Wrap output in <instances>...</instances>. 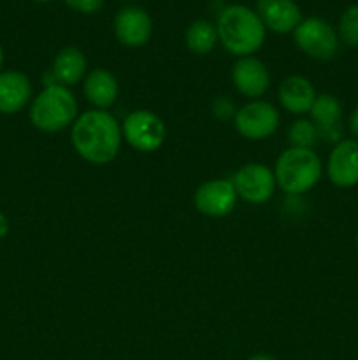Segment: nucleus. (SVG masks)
<instances>
[{
	"label": "nucleus",
	"instance_id": "obj_7",
	"mask_svg": "<svg viewBox=\"0 0 358 360\" xmlns=\"http://www.w3.org/2000/svg\"><path fill=\"white\" fill-rule=\"evenodd\" d=\"M279 111L270 102L249 101L237 109L234 125L242 137L249 141H262L272 136L279 127Z\"/></svg>",
	"mask_w": 358,
	"mask_h": 360
},
{
	"label": "nucleus",
	"instance_id": "obj_15",
	"mask_svg": "<svg viewBox=\"0 0 358 360\" xmlns=\"http://www.w3.org/2000/svg\"><path fill=\"white\" fill-rule=\"evenodd\" d=\"M32 83L23 72H0V115H16L32 101Z\"/></svg>",
	"mask_w": 358,
	"mask_h": 360
},
{
	"label": "nucleus",
	"instance_id": "obj_26",
	"mask_svg": "<svg viewBox=\"0 0 358 360\" xmlns=\"http://www.w3.org/2000/svg\"><path fill=\"white\" fill-rule=\"evenodd\" d=\"M248 360H277V359L272 357V355H269V354H255V355H251Z\"/></svg>",
	"mask_w": 358,
	"mask_h": 360
},
{
	"label": "nucleus",
	"instance_id": "obj_22",
	"mask_svg": "<svg viewBox=\"0 0 358 360\" xmlns=\"http://www.w3.org/2000/svg\"><path fill=\"white\" fill-rule=\"evenodd\" d=\"M235 112H237V109H235L234 102H232L228 97H218L216 101H214L213 115L216 116L218 120H221V122H228V120H234Z\"/></svg>",
	"mask_w": 358,
	"mask_h": 360
},
{
	"label": "nucleus",
	"instance_id": "obj_30",
	"mask_svg": "<svg viewBox=\"0 0 358 360\" xmlns=\"http://www.w3.org/2000/svg\"><path fill=\"white\" fill-rule=\"evenodd\" d=\"M357 245H358V236H357Z\"/></svg>",
	"mask_w": 358,
	"mask_h": 360
},
{
	"label": "nucleus",
	"instance_id": "obj_20",
	"mask_svg": "<svg viewBox=\"0 0 358 360\" xmlns=\"http://www.w3.org/2000/svg\"><path fill=\"white\" fill-rule=\"evenodd\" d=\"M319 136L314 123L307 118H300L288 130V143L290 148H300V150H312L318 143Z\"/></svg>",
	"mask_w": 358,
	"mask_h": 360
},
{
	"label": "nucleus",
	"instance_id": "obj_11",
	"mask_svg": "<svg viewBox=\"0 0 358 360\" xmlns=\"http://www.w3.org/2000/svg\"><path fill=\"white\" fill-rule=\"evenodd\" d=\"M329 179L339 188H353L358 185V141L343 139L333 144L326 162Z\"/></svg>",
	"mask_w": 358,
	"mask_h": 360
},
{
	"label": "nucleus",
	"instance_id": "obj_27",
	"mask_svg": "<svg viewBox=\"0 0 358 360\" xmlns=\"http://www.w3.org/2000/svg\"><path fill=\"white\" fill-rule=\"evenodd\" d=\"M2 65H4V49L2 46H0V69H2Z\"/></svg>",
	"mask_w": 358,
	"mask_h": 360
},
{
	"label": "nucleus",
	"instance_id": "obj_23",
	"mask_svg": "<svg viewBox=\"0 0 358 360\" xmlns=\"http://www.w3.org/2000/svg\"><path fill=\"white\" fill-rule=\"evenodd\" d=\"M72 11L81 14H95L104 7L105 0H63Z\"/></svg>",
	"mask_w": 358,
	"mask_h": 360
},
{
	"label": "nucleus",
	"instance_id": "obj_29",
	"mask_svg": "<svg viewBox=\"0 0 358 360\" xmlns=\"http://www.w3.org/2000/svg\"><path fill=\"white\" fill-rule=\"evenodd\" d=\"M123 2H133V0H123Z\"/></svg>",
	"mask_w": 358,
	"mask_h": 360
},
{
	"label": "nucleus",
	"instance_id": "obj_14",
	"mask_svg": "<svg viewBox=\"0 0 358 360\" xmlns=\"http://www.w3.org/2000/svg\"><path fill=\"white\" fill-rule=\"evenodd\" d=\"M256 14L265 30L281 35L293 32L304 20L295 0H256Z\"/></svg>",
	"mask_w": 358,
	"mask_h": 360
},
{
	"label": "nucleus",
	"instance_id": "obj_25",
	"mask_svg": "<svg viewBox=\"0 0 358 360\" xmlns=\"http://www.w3.org/2000/svg\"><path fill=\"white\" fill-rule=\"evenodd\" d=\"M7 232H9V220H7L6 214L0 211V239L6 238Z\"/></svg>",
	"mask_w": 358,
	"mask_h": 360
},
{
	"label": "nucleus",
	"instance_id": "obj_10",
	"mask_svg": "<svg viewBox=\"0 0 358 360\" xmlns=\"http://www.w3.org/2000/svg\"><path fill=\"white\" fill-rule=\"evenodd\" d=\"M153 34L151 16L139 6H125L114 16V35L126 48H140L147 44Z\"/></svg>",
	"mask_w": 358,
	"mask_h": 360
},
{
	"label": "nucleus",
	"instance_id": "obj_21",
	"mask_svg": "<svg viewBox=\"0 0 358 360\" xmlns=\"http://www.w3.org/2000/svg\"><path fill=\"white\" fill-rule=\"evenodd\" d=\"M339 41L350 48H358V4L346 7L339 18V27H337Z\"/></svg>",
	"mask_w": 358,
	"mask_h": 360
},
{
	"label": "nucleus",
	"instance_id": "obj_4",
	"mask_svg": "<svg viewBox=\"0 0 358 360\" xmlns=\"http://www.w3.org/2000/svg\"><path fill=\"white\" fill-rule=\"evenodd\" d=\"M77 116L76 97L62 84L46 86L30 105L32 125L46 134L62 132L67 127H72Z\"/></svg>",
	"mask_w": 358,
	"mask_h": 360
},
{
	"label": "nucleus",
	"instance_id": "obj_24",
	"mask_svg": "<svg viewBox=\"0 0 358 360\" xmlns=\"http://www.w3.org/2000/svg\"><path fill=\"white\" fill-rule=\"evenodd\" d=\"M347 125H350V132L353 134L354 139L358 141V105L351 111L350 120H347Z\"/></svg>",
	"mask_w": 358,
	"mask_h": 360
},
{
	"label": "nucleus",
	"instance_id": "obj_17",
	"mask_svg": "<svg viewBox=\"0 0 358 360\" xmlns=\"http://www.w3.org/2000/svg\"><path fill=\"white\" fill-rule=\"evenodd\" d=\"M83 91L86 101L91 105H95V109H104V111H107L118 101L119 84L114 74L109 72V70L93 69L84 77Z\"/></svg>",
	"mask_w": 358,
	"mask_h": 360
},
{
	"label": "nucleus",
	"instance_id": "obj_9",
	"mask_svg": "<svg viewBox=\"0 0 358 360\" xmlns=\"http://www.w3.org/2000/svg\"><path fill=\"white\" fill-rule=\"evenodd\" d=\"M237 199L234 183L228 179H209L197 188L193 204L199 213L211 218H221L235 210Z\"/></svg>",
	"mask_w": 358,
	"mask_h": 360
},
{
	"label": "nucleus",
	"instance_id": "obj_18",
	"mask_svg": "<svg viewBox=\"0 0 358 360\" xmlns=\"http://www.w3.org/2000/svg\"><path fill=\"white\" fill-rule=\"evenodd\" d=\"M86 56L79 48L74 46H67V48L60 49L56 53L55 60H53L51 74L55 77L56 84L62 86H74L79 83L86 74Z\"/></svg>",
	"mask_w": 358,
	"mask_h": 360
},
{
	"label": "nucleus",
	"instance_id": "obj_12",
	"mask_svg": "<svg viewBox=\"0 0 358 360\" xmlns=\"http://www.w3.org/2000/svg\"><path fill=\"white\" fill-rule=\"evenodd\" d=\"M232 83L239 94L256 101L269 90L270 74L262 60L242 56L232 65Z\"/></svg>",
	"mask_w": 358,
	"mask_h": 360
},
{
	"label": "nucleus",
	"instance_id": "obj_19",
	"mask_svg": "<svg viewBox=\"0 0 358 360\" xmlns=\"http://www.w3.org/2000/svg\"><path fill=\"white\" fill-rule=\"evenodd\" d=\"M186 48L193 53V55H207L214 49V46L218 44V30L216 25H213L207 20H197L193 23H190V27L186 28L185 34Z\"/></svg>",
	"mask_w": 358,
	"mask_h": 360
},
{
	"label": "nucleus",
	"instance_id": "obj_6",
	"mask_svg": "<svg viewBox=\"0 0 358 360\" xmlns=\"http://www.w3.org/2000/svg\"><path fill=\"white\" fill-rule=\"evenodd\" d=\"M123 139L140 153L160 150L167 137L164 120L147 109H137L125 118L121 125Z\"/></svg>",
	"mask_w": 358,
	"mask_h": 360
},
{
	"label": "nucleus",
	"instance_id": "obj_1",
	"mask_svg": "<svg viewBox=\"0 0 358 360\" xmlns=\"http://www.w3.org/2000/svg\"><path fill=\"white\" fill-rule=\"evenodd\" d=\"M74 150L83 160L95 165L109 164L121 148L123 134L118 120L104 109L81 112L70 129Z\"/></svg>",
	"mask_w": 358,
	"mask_h": 360
},
{
	"label": "nucleus",
	"instance_id": "obj_13",
	"mask_svg": "<svg viewBox=\"0 0 358 360\" xmlns=\"http://www.w3.org/2000/svg\"><path fill=\"white\" fill-rule=\"evenodd\" d=\"M309 115L318 130L319 139L332 144L343 141V105H340L339 98L330 94L316 95V101Z\"/></svg>",
	"mask_w": 358,
	"mask_h": 360
},
{
	"label": "nucleus",
	"instance_id": "obj_2",
	"mask_svg": "<svg viewBox=\"0 0 358 360\" xmlns=\"http://www.w3.org/2000/svg\"><path fill=\"white\" fill-rule=\"evenodd\" d=\"M218 39L230 55L253 56L265 42V27L256 11L242 4H232L220 13L216 21Z\"/></svg>",
	"mask_w": 358,
	"mask_h": 360
},
{
	"label": "nucleus",
	"instance_id": "obj_5",
	"mask_svg": "<svg viewBox=\"0 0 358 360\" xmlns=\"http://www.w3.org/2000/svg\"><path fill=\"white\" fill-rule=\"evenodd\" d=\"M295 44L309 58L332 60L339 49V35L330 23L316 16L304 18L293 30Z\"/></svg>",
	"mask_w": 358,
	"mask_h": 360
},
{
	"label": "nucleus",
	"instance_id": "obj_3",
	"mask_svg": "<svg viewBox=\"0 0 358 360\" xmlns=\"http://www.w3.org/2000/svg\"><path fill=\"white\" fill-rule=\"evenodd\" d=\"M323 165L314 150L288 148L277 157L274 176L276 183L288 195H302L318 185Z\"/></svg>",
	"mask_w": 358,
	"mask_h": 360
},
{
	"label": "nucleus",
	"instance_id": "obj_8",
	"mask_svg": "<svg viewBox=\"0 0 358 360\" xmlns=\"http://www.w3.org/2000/svg\"><path fill=\"white\" fill-rule=\"evenodd\" d=\"M234 186L237 195L249 204H263L276 192V176L265 164H246L235 172Z\"/></svg>",
	"mask_w": 358,
	"mask_h": 360
},
{
	"label": "nucleus",
	"instance_id": "obj_16",
	"mask_svg": "<svg viewBox=\"0 0 358 360\" xmlns=\"http://www.w3.org/2000/svg\"><path fill=\"white\" fill-rule=\"evenodd\" d=\"M279 102L291 115H307L316 101V90L304 76H288L279 84Z\"/></svg>",
	"mask_w": 358,
	"mask_h": 360
},
{
	"label": "nucleus",
	"instance_id": "obj_28",
	"mask_svg": "<svg viewBox=\"0 0 358 360\" xmlns=\"http://www.w3.org/2000/svg\"><path fill=\"white\" fill-rule=\"evenodd\" d=\"M35 2H49V0H35Z\"/></svg>",
	"mask_w": 358,
	"mask_h": 360
}]
</instances>
